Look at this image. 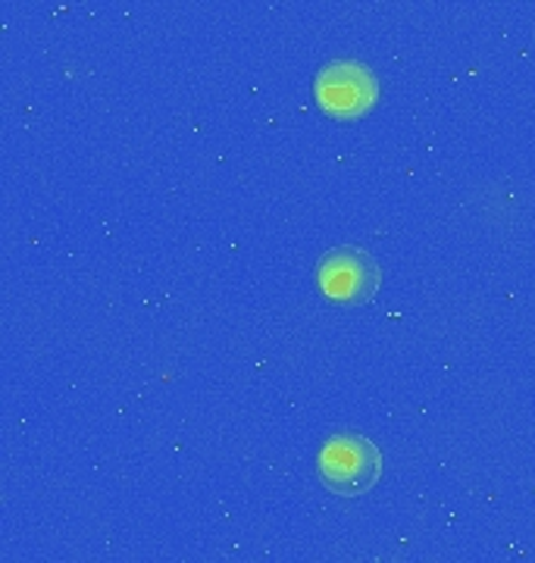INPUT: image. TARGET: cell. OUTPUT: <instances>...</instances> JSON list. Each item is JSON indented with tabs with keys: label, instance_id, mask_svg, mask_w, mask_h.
<instances>
[{
	"label": "cell",
	"instance_id": "cell-3",
	"mask_svg": "<svg viewBox=\"0 0 535 563\" xmlns=\"http://www.w3.org/2000/svg\"><path fill=\"white\" fill-rule=\"evenodd\" d=\"M319 291L336 303H367L376 298L382 269L376 257L357 244L329 247L317 263Z\"/></svg>",
	"mask_w": 535,
	"mask_h": 563
},
{
	"label": "cell",
	"instance_id": "cell-1",
	"mask_svg": "<svg viewBox=\"0 0 535 563\" xmlns=\"http://www.w3.org/2000/svg\"><path fill=\"white\" fill-rule=\"evenodd\" d=\"M323 485L338 498L367 495L382 476V451L360 432H336L317 457Z\"/></svg>",
	"mask_w": 535,
	"mask_h": 563
},
{
	"label": "cell",
	"instance_id": "cell-2",
	"mask_svg": "<svg viewBox=\"0 0 535 563\" xmlns=\"http://www.w3.org/2000/svg\"><path fill=\"white\" fill-rule=\"evenodd\" d=\"M319 110L332 120H360L379 101V79L367 63L332 60L314 79Z\"/></svg>",
	"mask_w": 535,
	"mask_h": 563
}]
</instances>
